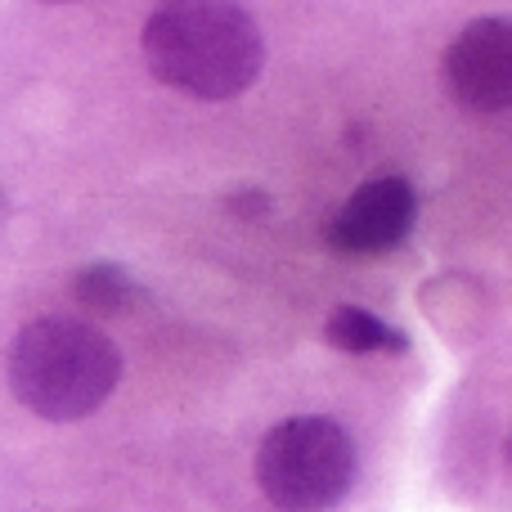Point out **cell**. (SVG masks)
<instances>
[{
    "mask_svg": "<svg viewBox=\"0 0 512 512\" xmlns=\"http://www.w3.org/2000/svg\"><path fill=\"white\" fill-rule=\"evenodd\" d=\"M149 72L171 90L198 99H230L261 72V27L243 5L221 0H171L144 23Z\"/></svg>",
    "mask_w": 512,
    "mask_h": 512,
    "instance_id": "1",
    "label": "cell"
},
{
    "mask_svg": "<svg viewBox=\"0 0 512 512\" xmlns=\"http://www.w3.org/2000/svg\"><path fill=\"white\" fill-rule=\"evenodd\" d=\"M122 355L95 324L72 315H41L9 346V387L32 414L50 423L86 418L113 396Z\"/></svg>",
    "mask_w": 512,
    "mask_h": 512,
    "instance_id": "2",
    "label": "cell"
},
{
    "mask_svg": "<svg viewBox=\"0 0 512 512\" xmlns=\"http://www.w3.org/2000/svg\"><path fill=\"white\" fill-rule=\"evenodd\" d=\"M355 441L324 414L283 418L256 450V486L283 512H324L355 481Z\"/></svg>",
    "mask_w": 512,
    "mask_h": 512,
    "instance_id": "3",
    "label": "cell"
},
{
    "mask_svg": "<svg viewBox=\"0 0 512 512\" xmlns=\"http://www.w3.org/2000/svg\"><path fill=\"white\" fill-rule=\"evenodd\" d=\"M445 90L468 113H508L512 108V23L477 18L441 59Z\"/></svg>",
    "mask_w": 512,
    "mask_h": 512,
    "instance_id": "4",
    "label": "cell"
},
{
    "mask_svg": "<svg viewBox=\"0 0 512 512\" xmlns=\"http://www.w3.org/2000/svg\"><path fill=\"white\" fill-rule=\"evenodd\" d=\"M418 216L414 185L396 171L373 176L328 221V248L342 256H382L409 234Z\"/></svg>",
    "mask_w": 512,
    "mask_h": 512,
    "instance_id": "5",
    "label": "cell"
},
{
    "mask_svg": "<svg viewBox=\"0 0 512 512\" xmlns=\"http://www.w3.org/2000/svg\"><path fill=\"white\" fill-rule=\"evenodd\" d=\"M324 337L342 351H355V355H369V351H405V333L387 324V319L369 315L360 306H337L324 324Z\"/></svg>",
    "mask_w": 512,
    "mask_h": 512,
    "instance_id": "6",
    "label": "cell"
},
{
    "mask_svg": "<svg viewBox=\"0 0 512 512\" xmlns=\"http://www.w3.org/2000/svg\"><path fill=\"white\" fill-rule=\"evenodd\" d=\"M72 297H77L90 315H117L122 306H131L135 283H131V274L126 270L99 261V265L77 270V279H72Z\"/></svg>",
    "mask_w": 512,
    "mask_h": 512,
    "instance_id": "7",
    "label": "cell"
},
{
    "mask_svg": "<svg viewBox=\"0 0 512 512\" xmlns=\"http://www.w3.org/2000/svg\"><path fill=\"white\" fill-rule=\"evenodd\" d=\"M508 463H512V436H508Z\"/></svg>",
    "mask_w": 512,
    "mask_h": 512,
    "instance_id": "8",
    "label": "cell"
}]
</instances>
